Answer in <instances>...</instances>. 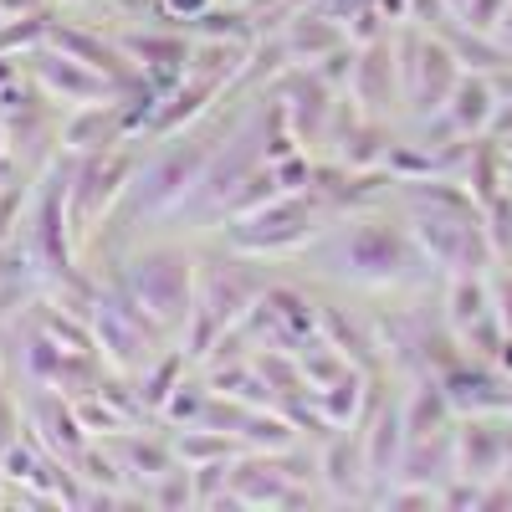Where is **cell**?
<instances>
[{
  "label": "cell",
  "instance_id": "25",
  "mask_svg": "<svg viewBox=\"0 0 512 512\" xmlns=\"http://www.w3.org/2000/svg\"><path fill=\"white\" fill-rule=\"evenodd\" d=\"M354 62H359V47H354V41H344V47H333L328 57H318V62H313V72L328 82L333 93H349V82H354Z\"/></svg>",
  "mask_w": 512,
  "mask_h": 512
},
{
  "label": "cell",
  "instance_id": "26",
  "mask_svg": "<svg viewBox=\"0 0 512 512\" xmlns=\"http://www.w3.org/2000/svg\"><path fill=\"white\" fill-rule=\"evenodd\" d=\"M21 431H26V410H21V395H16L6 364H0V451H6Z\"/></svg>",
  "mask_w": 512,
  "mask_h": 512
},
{
  "label": "cell",
  "instance_id": "5",
  "mask_svg": "<svg viewBox=\"0 0 512 512\" xmlns=\"http://www.w3.org/2000/svg\"><path fill=\"white\" fill-rule=\"evenodd\" d=\"M21 72H26L62 113H67V108H82V103L118 98V88H113L98 67L77 62V57H67V52H57V47H47V41H41V47H31V52H21Z\"/></svg>",
  "mask_w": 512,
  "mask_h": 512
},
{
  "label": "cell",
  "instance_id": "10",
  "mask_svg": "<svg viewBox=\"0 0 512 512\" xmlns=\"http://www.w3.org/2000/svg\"><path fill=\"white\" fill-rule=\"evenodd\" d=\"M318 482L328 502H369V472H364V436L354 431H333L318 446Z\"/></svg>",
  "mask_w": 512,
  "mask_h": 512
},
{
  "label": "cell",
  "instance_id": "34",
  "mask_svg": "<svg viewBox=\"0 0 512 512\" xmlns=\"http://www.w3.org/2000/svg\"><path fill=\"white\" fill-rule=\"evenodd\" d=\"M16 77H21V57H0V88L16 82Z\"/></svg>",
  "mask_w": 512,
  "mask_h": 512
},
{
  "label": "cell",
  "instance_id": "28",
  "mask_svg": "<svg viewBox=\"0 0 512 512\" xmlns=\"http://www.w3.org/2000/svg\"><path fill=\"white\" fill-rule=\"evenodd\" d=\"M236 461V456H231ZM231 461H205V466H190L195 472V507H210L226 487H231Z\"/></svg>",
  "mask_w": 512,
  "mask_h": 512
},
{
  "label": "cell",
  "instance_id": "40",
  "mask_svg": "<svg viewBox=\"0 0 512 512\" xmlns=\"http://www.w3.org/2000/svg\"><path fill=\"white\" fill-rule=\"evenodd\" d=\"M149 6H154V0H149Z\"/></svg>",
  "mask_w": 512,
  "mask_h": 512
},
{
  "label": "cell",
  "instance_id": "14",
  "mask_svg": "<svg viewBox=\"0 0 512 512\" xmlns=\"http://www.w3.org/2000/svg\"><path fill=\"white\" fill-rule=\"evenodd\" d=\"M246 41H221V36H195L190 47V72L185 77H200L210 82L216 93H231L236 77H241V62H246Z\"/></svg>",
  "mask_w": 512,
  "mask_h": 512
},
{
  "label": "cell",
  "instance_id": "2",
  "mask_svg": "<svg viewBox=\"0 0 512 512\" xmlns=\"http://www.w3.org/2000/svg\"><path fill=\"white\" fill-rule=\"evenodd\" d=\"M123 277L139 303L159 318V328L180 344V333L195 313V241L149 231L123 251Z\"/></svg>",
  "mask_w": 512,
  "mask_h": 512
},
{
  "label": "cell",
  "instance_id": "4",
  "mask_svg": "<svg viewBox=\"0 0 512 512\" xmlns=\"http://www.w3.org/2000/svg\"><path fill=\"white\" fill-rule=\"evenodd\" d=\"M149 144L144 139H123L113 149H98V154H77V169H72V190H67V216H72V236H77V251L88 241L103 216L123 200V190L134 185L139 164H144Z\"/></svg>",
  "mask_w": 512,
  "mask_h": 512
},
{
  "label": "cell",
  "instance_id": "39",
  "mask_svg": "<svg viewBox=\"0 0 512 512\" xmlns=\"http://www.w3.org/2000/svg\"><path fill=\"white\" fill-rule=\"evenodd\" d=\"M0 21H6V16H0Z\"/></svg>",
  "mask_w": 512,
  "mask_h": 512
},
{
  "label": "cell",
  "instance_id": "31",
  "mask_svg": "<svg viewBox=\"0 0 512 512\" xmlns=\"http://www.w3.org/2000/svg\"><path fill=\"white\" fill-rule=\"evenodd\" d=\"M492 308H497V318H502V328L512 333V272H502V277L492 282Z\"/></svg>",
  "mask_w": 512,
  "mask_h": 512
},
{
  "label": "cell",
  "instance_id": "13",
  "mask_svg": "<svg viewBox=\"0 0 512 512\" xmlns=\"http://www.w3.org/2000/svg\"><path fill=\"white\" fill-rule=\"evenodd\" d=\"M282 41H287V52H292V62L297 67H313L318 57H328L333 47H344L349 41V26L344 21H333L328 11H313V6H303L287 26H282Z\"/></svg>",
  "mask_w": 512,
  "mask_h": 512
},
{
  "label": "cell",
  "instance_id": "30",
  "mask_svg": "<svg viewBox=\"0 0 512 512\" xmlns=\"http://www.w3.org/2000/svg\"><path fill=\"white\" fill-rule=\"evenodd\" d=\"M502 6H507V0H466V11H461V16L472 21V31H492V26L507 16Z\"/></svg>",
  "mask_w": 512,
  "mask_h": 512
},
{
  "label": "cell",
  "instance_id": "8",
  "mask_svg": "<svg viewBox=\"0 0 512 512\" xmlns=\"http://www.w3.org/2000/svg\"><path fill=\"white\" fill-rule=\"evenodd\" d=\"M354 103L369 118H390L405 98H400V62H395V36H379L369 47H359L354 62V82H349Z\"/></svg>",
  "mask_w": 512,
  "mask_h": 512
},
{
  "label": "cell",
  "instance_id": "9",
  "mask_svg": "<svg viewBox=\"0 0 512 512\" xmlns=\"http://www.w3.org/2000/svg\"><path fill=\"white\" fill-rule=\"evenodd\" d=\"M451 410L482 415V410H507L512 405V379L492 369V359H456L451 369L436 374Z\"/></svg>",
  "mask_w": 512,
  "mask_h": 512
},
{
  "label": "cell",
  "instance_id": "21",
  "mask_svg": "<svg viewBox=\"0 0 512 512\" xmlns=\"http://www.w3.org/2000/svg\"><path fill=\"white\" fill-rule=\"evenodd\" d=\"M364 395H369V374L349 369L344 379H333L328 390H318V405L338 431H349V425H359V415H364Z\"/></svg>",
  "mask_w": 512,
  "mask_h": 512
},
{
  "label": "cell",
  "instance_id": "7",
  "mask_svg": "<svg viewBox=\"0 0 512 512\" xmlns=\"http://www.w3.org/2000/svg\"><path fill=\"white\" fill-rule=\"evenodd\" d=\"M512 456V420L507 410H482L456 431V472L477 477V482H497L507 472Z\"/></svg>",
  "mask_w": 512,
  "mask_h": 512
},
{
  "label": "cell",
  "instance_id": "12",
  "mask_svg": "<svg viewBox=\"0 0 512 512\" xmlns=\"http://www.w3.org/2000/svg\"><path fill=\"white\" fill-rule=\"evenodd\" d=\"M123 139H128V128H123L118 98L82 103V108H67L62 113V149L67 154H98V149H113Z\"/></svg>",
  "mask_w": 512,
  "mask_h": 512
},
{
  "label": "cell",
  "instance_id": "11",
  "mask_svg": "<svg viewBox=\"0 0 512 512\" xmlns=\"http://www.w3.org/2000/svg\"><path fill=\"white\" fill-rule=\"evenodd\" d=\"M456 77H461L456 52L446 47L436 31H425V41H420V72H415V88H410V98H405V103H410V118L441 113L446 98H451V88H456Z\"/></svg>",
  "mask_w": 512,
  "mask_h": 512
},
{
  "label": "cell",
  "instance_id": "22",
  "mask_svg": "<svg viewBox=\"0 0 512 512\" xmlns=\"http://www.w3.org/2000/svg\"><path fill=\"white\" fill-rule=\"evenodd\" d=\"M277 195H287L282 185H277V169L272 164H256L251 175L226 195V210H221V221H241V216H251V210H262V205H272Z\"/></svg>",
  "mask_w": 512,
  "mask_h": 512
},
{
  "label": "cell",
  "instance_id": "19",
  "mask_svg": "<svg viewBox=\"0 0 512 512\" xmlns=\"http://www.w3.org/2000/svg\"><path fill=\"white\" fill-rule=\"evenodd\" d=\"M185 31L190 36H221V41H251L262 36L256 31V16L246 11V0H216V6H205L200 16H190L185 21Z\"/></svg>",
  "mask_w": 512,
  "mask_h": 512
},
{
  "label": "cell",
  "instance_id": "41",
  "mask_svg": "<svg viewBox=\"0 0 512 512\" xmlns=\"http://www.w3.org/2000/svg\"><path fill=\"white\" fill-rule=\"evenodd\" d=\"M507 410H512V405H507Z\"/></svg>",
  "mask_w": 512,
  "mask_h": 512
},
{
  "label": "cell",
  "instance_id": "27",
  "mask_svg": "<svg viewBox=\"0 0 512 512\" xmlns=\"http://www.w3.org/2000/svg\"><path fill=\"white\" fill-rule=\"evenodd\" d=\"M482 221H487L492 251H497V256H512V195L487 200V205H482Z\"/></svg>",
  "mask_w": 512,
  "mask_h": 512
},
{
  "label": "cell",
  "instance_id": "1",
  "mask_svg": "<svg viewBox=\"0 0 512 512\" xmlns=\"http://www.w3.org/2000/svg\"><path fill=\"white\" fill-rule=\"evenodd\" d=\"M297 267H308V277H328V282H405L415 267L410 236L395 231L384 216H333L297 256Z\"/></svg>",
  "mask_w": 512,
  "mask_h": 512
},
{
  "label": "cell",
  "instance_id": "20",
  "mask_svg": "<svg viewBox=\"0 0 512 512\" xmlns=\"http://www.w3.org/2000/svg\"><path fill=\"white\" fill-rule=\"evenodd\" d=\"M169 436H175V451H180V461H185V466L231 461V456H241V451H246L236 436H226V431H210V425H175Z\"/></svg>",
  "mask_w": 512,
  "mask_h": 512
},
{
  "label": "cell",
  "instance_id": "29",
  "mask_svg": "<svg viewBox=\"0 0 512 512\" xmlns=\"http://www.w3.org/2000/svg\"><path fill=\"white\" fill-rule=\"evenodd\" d=\"M205 6H216V0H154V21L180 26V31H185V21H190V16H200Z\"/></svg>",
  "mask_w": 512,
  "mask_h": 512
},
{
  "label": "cell",
  "instance_id": "6",
  "mask_svg": "<svg viewBox=\"0 0 512 512\" xmlns=\"http://www.w3.org/2000/svg\"><path fill=\"white\" fill-rule=\"evenodd\" d=\"M282 108H287V123L297 128V139H303V149H313V144H323V134H328V113H333V88L313 72V67H287L272 88H267Z\"/></svg>",
  "mask_w": 512,
  "mask_h": 512
},
{
  "label": "cell",
  "instance_id": "3",
  "mask_svg": "<svg viewBox=\"0 0 512 512\" xmlns=\"http://www.w3.org/2000/svg\"><path fill=\"white\" fill-rule=\"evenodd\" d=\"M333 216L338 210L323 195L297 190V195H277L272 205L251 210V216H241V221H221L210 236L236 246V251H251V256H287V251H303Z\"/></svg>",
  "mask_w": 512,
  "mask_h": 512
},
{
  "label": "cell",
  "instance_id": "24",
  "mask_svg": "<svg viewBox=\"0 0 512 512\" xmlns=\"http://www.w3.org/2000/svg\"><path fill=\"white\" fill-rule=\"evenodd\" d=\"M149 507H164V512H180V507H195V472L185 461H175L164 477L149 482Z\"/></svg>",
  "mask_w": 512,
  "mask_h": 512
},
{
  "label": "cell",
  "instance_id": "33",
  "mask_svg": "<svg viewBox=\"0 0 512 512\" xmlns=\"http://www.w3.org/2000/svg\"><path fill=\"white\" fill-rule=\"evenodd\" d=\"M57 0H0V16H36V11H52Z\"/></svg>",
  "mask_w": 512,
  "mask_h": 512
},
{
  "label": "cell",
  "instance_id": "17",
  "mask_svg": "<svg viewBox=\"0 0 512 512\" xmlns=\"http://www.w3.org/2000/svg\"><path fill=\"white\" fill-rule=\"evenodd\" d=\"M390 144H395L390 118H369V113H364V118L354 123V134L333 149V159L349 164V169H379L384 154H390Z\"/></svg>",
  "mask_w": 512,
  "mask_h": 512
},
{
  "label": "cell",
  "instance_id": "36",
  "mask_svg": "<svg viewBox=\"0 0 512 512\" xmlns=\"http://www.w3.org/2000/svg\"><path fill=\"white\" fill-rule=\"evenodd\" d=\"M57 6H88V0H57Z\"/></svg>",
  "mask_w": 512,
  "mask_h": 512
},
{
  "label": "cell",
  "instance_id": "16",
  "mask_svg": "<svg viewBox=\"0 0 512 512\" xmlns=\"http://www.w3.org/2000/svg\"><path fill=\"white\" fill-rule=\"evenodd\" d=\"M492 108H497L492 77H482V72L456 77V88H451V98H446V118L456 123V134H487Z\"/></svg>",
  "mask_w": 512,
  "mask_h": 512
},
{
  "label": "cell",
  "instance_id": "15",
  "mask_svg": "<svg viewBox=\"0 0 512 512\" xmlns=\"http://www.w3.org/2000/svg\"><path fill=\"white\" fill-rule=\"evenodd\" d=\"M400 405H405V441L436 436V431H446V420H451V400H446L436 374H420V384L400 395Z\"/></svg>",
  "mask_w": 512,
  "mask_h": 512
},
{
  "label": "cell",
  "instance_id": "37",
  "mask_svg": "<svg viewBox=\"0 0 512 512\" xmlns=\"http://www.w3.org/2000/svg\"><path fill=\"white\" fill-rule=\"evenodd\" d=\"M502 477H512V456H507V472H502Z\"/></svg>",
  "mask_w": 512,
  "mask_h": 512
},
{
  "label": "cell",
  "instance_id": "32",
  "mask_svg": "<svg viewBox=\"0 0 512 512\" xmlns=\"http://www.w3.org/2000/svg\"><path fill=\"white\" fill-rule=\"evenodd\" d=\"M487 139H497V144H502V139H512V98L492 108V123H487Z\"/></svg>",
  "mask_w": 512,
  "mask_h": 512
},
{
  "label": "cell",
  "instance_id": "18",
  "mask_svg": "<svg viewBox=\"0 0 512 512\" xmlns=\"http://www.w3.org/2000/svg\"><path fill=\"white\" fill-rule=\"evenodd\" d=\"M236 436H241L246 451H267V456H277V451H287V446L303 441V436H297V425H292L277 405H251Z\"/></svg>",
  "mask_w": 512,
  "mask_h": 512
},
{
  "label": "cell",
  "instance_id": "35",
  "mask_svg": "<svg viewBox=\"0 0 512 512\" xmlns=\"http://www.w3.org/2000/svg\"><path fill=\"white\" fill-rule=\"evenodd\" d=\"M16 159H11V139H6V118H0V175H6Z\"/></svg>",
  "mask_w": 512,
  "mask_h": 512
},
{
  "label": "cell",
  "instance_id": "23",
  "mask_svg": "<svg viewBox=\"0 0 512 512\" xmlns=\"http://www.w3.org/2000/svg\"><path fill=\"white\" fill-rule=\"evenodd\" d=\"M205 400H210V379L200 374V369H190L180 384H175V395L164 400V410H159V420L175 431V425H195L200 420V410H205Z\"/></svg>",
  "mask_w": 512,
  "mask_h": 512
},
{
  "label": "cell",
  "instance_id": "38",
  "mask_svg": "<svg viewBox=\"0 0 512 512\" xmlns=\"http://www.w3.org/2000/svg\"><path fill=\"white\" fill-rule=\"evenodd\" d=\"M0 492H6V472H0Z\"/></svg>",
  "mask_w": 512,
  "mask_h": 512
}]
</instances>
